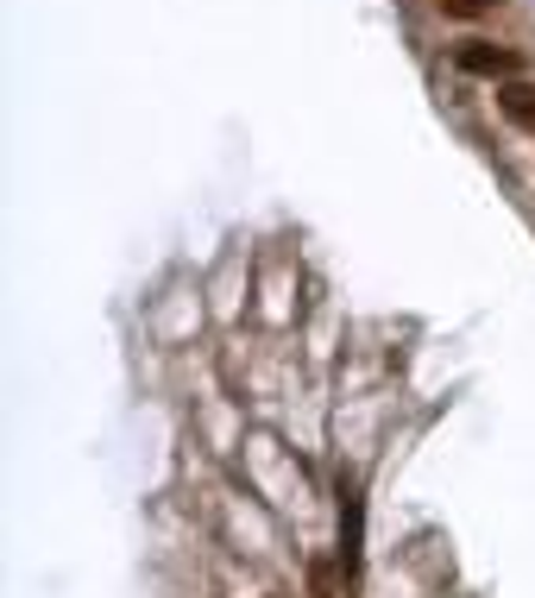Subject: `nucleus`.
<instances>
[{"mask_svg": "<svg viewBox=\"0 0 535 598\" xmlns=\"http://www.w3.org/2000/svg\"><path fill=\"white\" fill-rule=\"evenodd\" d=\"M334 529H340V574L347 586H359V567H365V498H359V479L340 473V504H334Z\"/></svg>", "mask_w": 535, "mask_h": 598, "instance_id": "1", "label": "nucleus"}, {"mask_svg": "<svg viewBox=\"0 0 535 598\" xmlns=\"http://www.w3.org/2000/svg\"><path fill=\"white\" fill-rule=\"evenodd\" d=\"M454 64L466 76H491V82H516L523 76V57L504 45H491V38H466V45L454 50Z\"/></svg>", "mask_w": 535, "mask_h": 598, "instance_id": "2", "label": "nucleus"}, {"mask_svg": "<svg viewBox=\"0 0 535 598\" xmlns=\"http://www.w3.org/2000/svg\"><path fill=\"white\" fill-rule=\"evenodd\" d=\"M498 107H504V120H516V126H530L535 133V82H498Z\"/></svg>", "mask_w": 535, "mask_h": 598, "instance_id": "3", "label": "nucleus"}, {"mask_svg": "<svg viewBox=\"0 0 535 598\" xmlns=\"http://www.w3.org/2000/svg\"><path fill=\"white\" fill-rule=\"evenodd\" d=\"M441 7H447V13H460V20H466V13H479V7H498V0H441Z\"/></svg>", "mask_w": 535, "mask_h": 598, "instance_id": "4", "label": "nucleus"}, {"mask_svg": "<svg viewBox=\"0 0 535 598\" xmlns=\"http://www.w3.org/2000/svg\"><path fill=\"white\" fill-rule=\"evenodd\" d=\"M315 598H334V593H328V586H322V574H315Z\"/></svg>", "mask_w": 535, "mask_h": 598, "instance_id": "5", "label": "nucleus"}]
</instances>
